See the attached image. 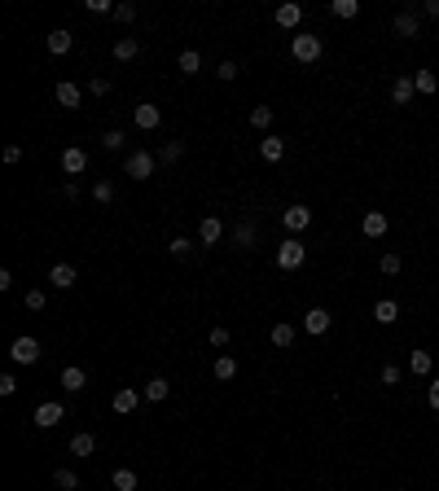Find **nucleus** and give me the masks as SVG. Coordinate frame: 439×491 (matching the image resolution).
<instances>
[{"label":"nucleus","mask_w":439,"mask_h":491,"mask_svg":"<svg viewBox=\"0 0 439 491\" xmlns=\"http://www.w3.org/2000/svg\"><path fill=\"white\" fill-rule=\"evenodd\" d=\"M84 167H88V154L79 149V145H66L62 149V171L66 176H84Z\"/></svg>","instance_id":"nucleus-9"},{"label":"nucleus","mask_w":439,"mask_h":491,"mask_svg":"<svg viewBox=\"0 0 439 491\" xmlns=\"http://www.w3.org/2000/svg\"><path fill=\"white\" fill-rule=\"evenodd\" d=\"M167 390H172V386H167V377H150V382H145V390H141V395H145L150 404H163V399H167Z\"/></svg>","instance_id":"nucleus-22"},{"label":"nucleus","mask_w":439,"mask_h":491,"mask_svg":"<svg viewBox=\"0 0 439 491\" xmlns=\"http://www.w3.org/2000/svg\"><path fill=\"white\" fill-rule=\"evenodd\" d=\"M53 487L75 491V487H79V474H75V470H53Z\"/></svg>","instance_id":"nucleus-32"},{"label":"nucleus","mask_w":439,"mask_h":491,"mask_svg":"<svg viewBox=\"0 0 439 491\" xmlns=\"http://www.w3.org/2000/svg\"><path fill=\"white\" fill-rule=\"evenodd\" d=\"M303 329L312 333V338H316V333H325V329H329V311H325V307H307V316H303Z\"/></svg>","instance_id":"nucleus-17"},{"label":"nucleus","mask_w":439,"mask_h":491,"mask_svg":"<svg viewBox=\"0 0 439 491\" xmlns=\"http://www.w3.org/2000/svg\"><path fill=\"white\" fill-rule=\"evenodd\" d=\"M62 198H66V202H70V198H79V185H75V180H66V185H62Z\"/></svg>","instance_id":"nucleus-49"},{"label":"nucleus","mask_w":439,"mask_h":491,"mask_svg":"<svg viewBox=\"0 0 439 491\" xmlns=\"http://www.w3.org/2000/svg\"><path fill=\"white\" fill-rule=\"evenodd\" d=\"M409 368H413V377H431V368H435L431 351H413L409 355Z\"/></svg>","instance_id":"nucleus-23"},{"label":"nucleus","mask_w":439,"mask_h":491,"mask_svg":"<svg viewBox=\"0 0 439 491\" xmlns=\"http://www.w3.org/2000/svg\"><path fill=\"white\" fill-rule=\"evenodd\" d=\"M136 53H141V44L132 40V35H123V40H114V57H119V62H132Z\"/></svg>","instance_id":"nucleus-25"},{"label":"nucleus","mask_w":439,"mask_h":491,"mask_svg":"<svg viewBox=\"0 0 439 491\" xmlns=\"http://www.w3.org/2000/svg\"><path fill=\"white\" fill-rule=\"evenodd\" d=\"M211 373H216L220 382H233V377H237V360H233V355H220V360H216V368H211Z\"/></svg>","instance_id":"nucleus-29"},{"label":"nucleus","mask_w":439,"mask_h":491,"mask_svg":"<svg viewBox=\"0 0 439 491\" xmlns=\"http://www.w3.org/2000/svg\"><path fill=\"white\" fill-rule=\"evenodd\" d=\"M101 145H105V149H110V154H119V149H123V145H127V136H123V132H119V127H114V132H105V136H101Z\"/></svg>","instance_id":"nucleus-34"},{"label":"nucleus","mask_w":439,"mask_h":491,"mask_svg":"<svg viewBox=\"0 0 439 491\" xmlns=\"http://www.w3.org/2000/svg\"><path fill=\"white\" fill-rule=\"evenodd\" d=\"M396 382H400V368L387 364V368H382V386H396Z\"/></svg>","instance_id":"nucleus-47"},{"label":"nucleus","mask_w":439,"mask_h":491,"mask_svg":"<svg viewBox=\"0 0 439 491\" xmlns=\"http://www.w3.org/2000/svg\"><path fill=\"white\" fill-rule=\"evenodd\" d=\"M181 154H185V145H181V140H167V145L159 149V158H163V163H176Z\"/></svg>","instance_id":"nucleus-37"},{"label":"nucleus","mask_w":439,"mask_h":491,"mask_svg":"<svg viewBox=\"0 0 439 491\" xmlns=\"http://www.w3.org/2000/svg\"><path fill=\"white\" fill-rule=\"evenodd\" d=\"M132 118H136L141 132H154V127L163 123V110H159V105H150V101H141V105H132Z\"/></svg>","instance_id":"nucleus-7"},{"label":"nucleus","mask_w":439,"mask_h":491,"mask_svg":"<svg viewBox=\"0 0 439 491\" xmlns=\"http://www.w3.org/2000/svg\"><path fill=\"white\" fill-rule=\"evenodd\" d=\"M141 399H145L141 390L123 386V390H114V399H110V404H114V412H123V417H127V412H136V404H141Z\"/></svg>","instance_id":"nucleus-13"},{"label":"nucleus","mask_w":439,"mask_h":491,"mask_svg":"<svg viewBox=\"0 0 439 491\" xmlns=\"http://www.w3.org/2000/svg\"><path fill=\"white\" fill-rule=\"evenodd\" d=\"M92 452H97V439H92V435H75V439H70V457H92Z\"/></svg>","instance_id":"nucleus-24"},{"label":"nucleus","mask_w":439,"mask_h":491,"mask_svg":"<svg viewBox=\"0 0 439 491\" xmlns=\"http://www.w3.org/2000/svg\"><path fill=\"white\" fill-rule=\"evenodd\" d=\"M391 27H396V35H400V40H413V35L422 31V27H418V14H409V9H400Z\"/></svg>","instance_id":"nucleus-15"},{"label":"nucleus","mask_w":439,"mask_h":491,"mask_svg":"<svg viewBox=\"0 0 439 491\" xmlns=\"http://www.w3.org/2000/svg\"><path fill=\"white\" fill-rule=\"evenodd\" d=\"M290 342H294V325H286V320L272 325V346H290Z\"/></svg>","instance_id":"nucleus-33"},{"label":"nucleus","mask_w":439,"mask_h":491,"mask_svg":"<svg viewBox=\"0 0 439 491\" xmlns=\"http://www.w3.org/2000/svg\"><path fill=\"white\" fill-rule=\"evenodd\" d=\"M176 66H181V75H198V70H203V53L185 49V53H181V62H176Z\"/></svg>","instance_id":"nucleus-27"},{"label":"nucleus","mask_w":439,"mask_h":491,"mask_svg":"<svg viewBox=\"0 0 439 491\" xmlns=\"http://www.w3.org/2000/svg\"><path fill=\"white\" fill-rule=\"evenodd\" d=\"M75 281H79V272L70 268V263H53V268H49V285H53V290H70Z\"/></svg>","instance_id":"nucleus-10"},{"label":"nucleus","mask_w":439,"mask_h":491,"mask_svg":"<svg viewBox=\"0 0 439 491\" xmlns=\"http://www.w3.org/2000/svg\"><path fill=\"white\" fill-rule=\"evenodd\" d=\"M259 158H264V163H281V158H286V140L268 132V136L259 140Z\"/></svg>","instance_id":"nucleus-12"},{"label":"nucleus","mask_w":439,"mask_h":491,"mask_svg":"<svg viewBox=\"0 0 439 491\" xmlns=\"http://www.w3.org/2000/svg\"><path fill=\"white\" fill-rule=\"evenodd\" d=\"M154 163H159L154 154H145V149H132V154L123 158V176H132V180H150V176H154Z\"/></svg>","instance_id":"nucleus-3"},{"label":"nucleus","mask_w":439,"mask_h":491,"mask_svg":"<svg viewBox=\"0 0 439 491\" xmlns=\"http://www.w3.org/2000/svg\"><path fill=\"white\" fill-rule=\"evenodd\" d=\"M216 75H220L224 83H233V79H237V62H220V66H216Z\"/></svg>","instance_id":"nucleus-42"},{"label":"nucleus","mask_w":439,"mask_h":491,"mask_svg":"<svg viewBox=\"0 0 439 491\" xmlns=\"http://www.w3.org/2000/svg\"><path fill=\"white\" fill-rule=\"evenodd\" d=\"M374 316H378V325H396V320H400V303L378 298V303H374Z\"/></svg>","instance_id":"nucleus-19"},{"label":"nucleus","mask_w":439,"mask_h":491,"mask_svg":"<svg viewBox=\"0 0 439 491\" xmlns=\"http://www.w3.org/2000/svg\"><path fill=\"white\" fill-rule=\"evenodd\" d=\"M272 22H277V27H286V31H294V27L303 22V5H277Z\"/></svg>","instance_id":"nucleus-14"},{"label":"nucleus","mask_w":439,"mask_h":491,"mask_svg":"<svg viewBox=\"0 0 439 491\" xmlns=\"http://www.w3.org/2000/svg\"><path fill=\"white\" fill-rule=\"evenodd\" d=\"M281 224H286L290 233H303L307 224H312V211H307L303 202H294V207H286V211H281Z\"/></svg>","instance_id":"nucleus-6"},{"label":"nucleus","mask_w":439,"mask_h":491,"mask_svg":"<svg viewBox=\"0 0 439 491\" xmlns=\"http://www.w3.org/2000/svg\"><path fill=\"white\" fill-rule=\"evenodd\" d=\"M211 346H229V329H224V325L211 329Z\"/></svg>","instance_id":"nucleus-45"},{"label":"nucleus","mask_w":439,"mask_h":491,"mask_svg":"<svg viewBox=\"0 0 439 491\" xmlns=\"http://www.w3.org/2000/svg\"><path fill=\"white\" fill-rule=\"evenodd\" d=\"M167 250H172V255H189V250H194V242H189V237H172V242H167Z\"/></svg>","instance_id":"nucleus-39"},{"label":"nucleus","mask_w":439,"mask_h":491,"mask_svg":"<svg viewBox=\"0 0 439 491\" xmlns=\"http://www.w3.org/2000/svg\"><path fill=\"white\" fill-rule=\"evenodd\" d=\"M413 92H418V83H413L409 75L391 83V101H396V105H409V101H413Z\"/></svg>","instance_id":"nucleus-20"},{"label":"nucleus","mask_w":439,"mask_h":491,"mask_svg":"<svg viewBox=\"0 0 439 491\" xmlns=\"http://www.w3.org/2000/svg\"><path fill=\"white\" fill-rule=\"evenodd\" d=\"M233 242L242 246V250H251V246H255V224H251V220H242V224L233 229Z\"/></svg>","instance_id":"nucleus-26"},{"label":"nucleus","mask_w":439,"mask_h":491,"mask_svg":"<svg viewBox=\"0 0 439 491\" xmlns=\"http://www.w3.org/2000/svg\"><path fill=\"white\" fill-rule=\"evenodd\" d=\"M413 83H418V92H426V97H431V92H439L435 70H418V75H413Z\"/></svg>","instance_id":"nucleus-30"},{"label":"nucleus","mask_w":439,"mask_h":491,"mask_svg":"<svg viewBox=\"0 0 439 491\" xmlns=\"http://www.w3.org/2000/svg\"><path fill=\"white\" fill-rule=\"evenodd\" d=\"M0 395H5V399H9V395H18V377H14V373L0 377Z\"/></svg>","instance_id":"nucleus-43"},{"label":"nucleus","mask_w":439,"mask_h":491,"mask_svg":"<svg viewBox=\"0 0 439 491\" xmlns=\"http://www.w3.org/2000/svg\"><path fill=\"white\" fill-rule=\"evenodd\" d=\"M303 259H307V246L299 242V237H286V242L277 246V268L294 272V268H303Z\"/></svg>","instance_id":"nucleus-1"},{"label":"nucleus","mask_w":439,"mask_h":491,"mask_svg":"<svg viewBox=\"0 0 439 491\" xmlns=\"http://www.w3.org/2000/svg\"><path fill=\"white\" fill-rule=\"evenodd\" d=\"M92 198H97V202H114V185L110 180H97V185H92Z\"/></svg>","instance_id":"nucleus-38"},{"label":"nucleus","mask_w":439,"mask_h":491,"mask_svg":"<svg viewBox=\"0 0 439 491\" xmlns=\"http://www.w3.org/2000/svg\"><path fill=\"white\" fill-rule=\"evenodd\" d=\"M114 22H136V5H132V0L114 5Z\"/></svg>","instance_id":"nucleus-36"},{"label":"nucleus","mask_w":439,"mask_h":491,"mask_svg":"<svg viewBox=\"0 0 439 491\" xmlns=\"http://www.w3.org/2000/svg\"><path fill=\"white\" fill-rule=\"evenodd\" d=\"M88 92H92V97H105V92H110V79H101V75H97V79L88 83Z\"/></svg>","instance_id":"nucleus-44"},{"label":"nucleus","mask_w":439,"mask_h":491,"mask_svg":"<svg viewBox=\"0 0 439 491\" xmlns=\"http://www.w3.org/2000/svg\"><path fill=\"white\" fill-rule=\"evenodd\" d=\"M422 9H426V18H439V0H426Z\"/></svg>","instance_id":"nucleus-50"},{"label":"nucleus","mask_w":439,"mask_h":491,"mask_svg":"<svg viewBox=\"0 0 439 491\" xmlns=\"http://www.w3.org/2000/svg\"><path fill=\"white\" fill-rule=\"evenodd\" d=\"M84 9H88V14H114L110 0H84Z\"/></svg>","instance_id":"nucleus-41"},{"label":"nucleus","mask_w":439,"mask_h":491,"mask_svg":"<svg viewBox=\"0 0 439 491\" xmlns=\"http://www.w3.org/2000/svg\"><path fill=\"white\" fill-rule=\"evenodd\" d=\"M62 421H66V408L57 399H49V404L35 408V426H40V430H53V426H62Z\"/></svg>","instance_id":"nucleus-5"},{"label":"nucleus","mask_w":439,"mask_h":491,"mask_svg":"<svg viewBox=\"0 0 439 491\" xmlns=\"http://www.w3.org/2000/svg\"><path fill=\"white\" fill-rule=\"evenodd\" d=\"M329 14L347 22V18H356V14H360V0H334V5H329Z\"/></svg>","instance_id":"nucleus-28"},{"label":"nucleus","mask_w":439,"mask_h":491,"mask_svg":"<svg viewBox=\"0 0 439 491\" xmlns=\"http://www.w3.org/2000/svg\"><path fill=\"white\" fill-rule=\"evenodd\" d=\"M27 307L40 311V307H44V290H27Z\"/></svg>","instance_id":"nucleus-46"},{"label":"nucleus","mask_w":439,"mask_h":491,"mask_svg":"<svg viewBox=\"0 0 439 491\" xmlns=\"http://www.w3.org/2000/svg\"><path fill=\"white\" fill-rule=\"evenodd\" d=\"M44 44H49V53H53V57H62V53H70L75 35H70V31L62 27V31H49V40H44Z\"/></svg>","instance_id":"nucleus-18"},{"label":"nucleus","mask_w":439,"mask_h":491,"mask_svg":"<svg viewBox=\"0 0 439 491\" xmlns=\"http://www.w3.org/2000/svg\"><path fill=\"white\" fill-rule=\"evenodd\" d=\"M290 53H294V62H307L312 66L316 57H321V35H307V31H299L290 40Z\"/></svg>","instance_id":"nucleus-2"},{"label":"nucleus","mask_w":439,"mask_h":491,"mask_svg":"<svg viewBox=\"0 0 439 491\" xmlns=\"http://www.w3.org/2000/svg\"><path fill=\"white\" fill-rule=\"evenodd\" d=\"M79 101H84L79 83H70V79H62V83H57V105H62V110H79Z\"/></svg>","instance_id":"nucleus-11"},{"label":"nucleus","mask_w":439,"mask_h":491,"mask_svg":"<svg viewBox=\"0 0 439 491\" xmlns=\"http://www.w3.org/2000/svg\"><path fill=\"white\" fill-rule=\"evenodd\" d=\"M378 268H382L387 277H396V272H400V255H382V259H378Z\"/></svg>","instance_id":"nucleus-40"},{"label":"nucleus","mask_w":439,"mask_h":491,"mask_svg":"<svg viewBox=\"0 0 439 491\" xmlns=\"http://www.w3.org/2000/svg\"><path fill=\"white\" fill-rule=\"evenodd\" d=\"M387 229H391V220H387L382 211H365V220H360V233L365 237H374V242H378V237H387Z\"/></svg>","instance_id":"nucleus-8"},{"label":"nucleus","mask_w":439,"mask_h":491,"mask_svg":"<svg viewBox=\"0 0 439 491\" xmlns=\"http://www.w3.org/2000/svg\"><path fill=\"white\" fill-rule=\"evenodd\" d=\"M251 123H255V127H272V105H255V110H251Z\"/></svg>","instance_id":"nucleus-35"},{"label":"nucleus","mask_w":439,"mask_h":491,"mask_svg":"<svg viewBox=\"0 0 439 491\" xmlns=\"http://www.w3.org/2000/svg\"><path fill=\"white\" fill-rule=\"evenodd\" d=\"M9 360H14V364H35V360H40V342L22 333V338H14V346H9Z\"/></svg>","instance_id":"nucleus-4"},{"label":"nucleus","mask_w":439,"mask_h":491,"mask_svg":"<svg viewBox=\"0 0 439 491\" xmlns=\"http://www.w3.org/2000/svg\"><path fill=\"white\" fill-rule=\"evenodd\" d=\"M426 404H431V408H435V412H439V377H435V382H431V390H426Z\"/></svg>","instance_id":"nucleus-48"},{"label":"nucleus","mask_w":439,"mask_h":491,"mask_svg":"<svg viewBox=\"0 0 439 491\" xmlns=\"http://www.w3.org/2000/svg\"><path fill=\"white\" fill-rule=\"evenodd\" d=\"M220 237H224V224L216 220V215H207V220L198 224V242H203V246H216Z\"/></svg>","instance_id":"nucleus-16"},{"label":"nucleus","mask_w":439,"mask_h":491,"mask_svg":"<svg viewBox=\"0 0 439 491\" xmlns=\"http://www.w3.org/2000/svg\"><path fill=\"white\" fill-rule=\"evenodd\" d=\"M110 483H114V491H136V474L132 470H114Z\"/></svg>","instance_id":"nucleus-31"},{"label":"nucleus","mask_w":439,"mask_h":491,"mask_svg":"<svg viewBox=\"0 0 439 491\" xmlns=\"http://www.w3.org/2000/svg\"><path fill=\"white\" fill-rule=\"evenodd\" d=\"M84 386H88V373H84V368H75V364L62 368V390L75 395V390H84Z\"/></svg>","instance_id":"nucleus-21"}]
</instances>
